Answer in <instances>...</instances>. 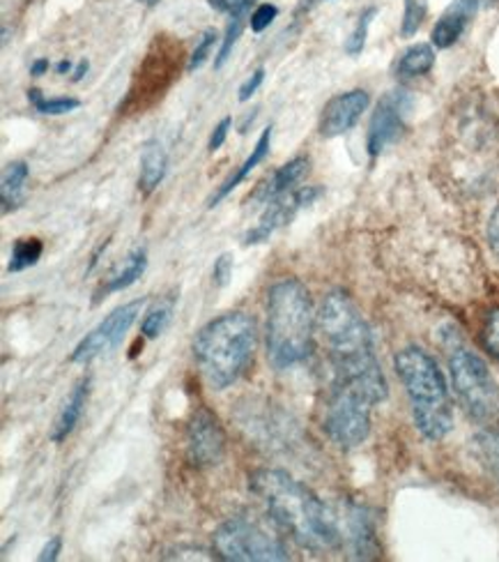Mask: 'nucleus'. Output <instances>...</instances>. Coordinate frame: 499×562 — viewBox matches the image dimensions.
<instances>
[{
	"mask_svg": "<svg viewBox=\"0 0 499 562\" xmlns=\"http://www.w3.org/2000/svg\"><path fill=\"white\" fill-rule=\"evenodd\" d=\"M42 254H44V245H42L39 238H19L12 247V254H10L8 272L16 274V272H23V270L37 266V261L42 259Z\"/></svg>",
	"mask_w": 499,
	"mask_h": 562,
	"instance_id": "nucleus-23",
	"label": "nucleus"
},
{
	"mask_svg": "<svg viewBox=\"0 0 499 562\" xmlns=\"http://www.w3.org/2000/svg\"><path fill=\"white\" fill-rule=\"evenodd\" d=\"M136 3H143V5H148V8H155L159 0H136Z\"/></svg>",
	"mask_w": 499,
	"mask_h": 562,
	"instance_id": "nucleus-42",
	"label": "nucleus"
},
{
	"mask_svg": "<svg viewBox=\"0 0 499 562\" xmlns=\"http://www.w3.org/2000/svg\"><path fill=\"white\" fill-rule=\"evenodd\" d=\"M270 144H272V127H268V130H263V134H260V138H258V144H256V148L251 150V155L245 159V164L240 169H237L222 187L217 190V194H212V199H209V207H214V205H219L233 190L235 187H240L249 176H251V171L258 167L260 161H265V157L270 155Z\"/></svg>",
	"mask_w": 499,
	"mask_h": 562,
	"instance_id": "nucleus-20",
	"label": "nucleus"
},
{
	"mask_svg": "<svg viewBox=\"0 0 499 562\" xmlns=\"http://www.w3.org/2000/svg\"><path fill=\"white\" fill-rule=\"evenodd\" d=\"M171 316H173V302H159L157 307H152L146 318H143V325H140V333L146 339H157L166 327H169L171 323Z\"/></svg>",
	"mask_w": 499,
	"mask_h": 562,
	"instance_id": "nucleus-25",
	"label": "nucleus"
},
{
	"mask_svg": "<svg viewBox=\"0 0 499 562\" xmlns=\"http://www.w3.org/2000/svg\"><path fill=\"white\" fill-rule=\"evenodd\" d=\"M477 10H479L477 0H454V3L446 8V12L435 23V29L431 33L433 46H438V49H449V46H454L463 37L465 29L469 26V21L474 14H477Z\"/></svg>",
	"mask_w": 499,
	"mask_h": 562,
	"instance_id": "nucleus-16",
	"label": "nucleus"
},
{
	"mask_svg": "<svg viewBox=\"0 0 499 562\" xmlns=\"http://www.w3.org/2000/svg\"><path fill=\"white\" fill-rule=\"evenodd\" d=\"M214 551L228 562H283L291 560L279 535L249 519H228L212 535Z\"/></svg>",
	"mask_w": 499,
	"mask_h": 562,
	"instance_id": "nucleus-7",
	"label": "nucleus"
},
{
	"mask_svg": "<svg viewBox=\"0 0 499 562\" xmlns=\"http://www.w3.org/2000/svg\"><path fill=\"white\" fill-rule=\"evenodd\" d=\"M320 194H322L320 187H299V190H291V192L272 199L265 205L263 217H260V222L245 236V245L249 247V245L268 243L279 228L291 224L299 210L306 207L308 203H314Z\"/></svg>",
	"mask_w": 499,
	"mask_h": 562,
	"instance_id": "nucleus-12",
	"label": "nucleus"
},
{
	"mask_svg": "<svg viewBox=\"0 0 499 562\" xmlns=\"http://www.w3.org/2000/svg\"><path fill=\"white\" fill-rule=\"evenodd\" d=\"M428 14V0H406V12H402L400 23V35L402 37H415L419 29L423 26Z\"/></svg>",
	"mask_w": 499,
	"mask_h": 562,
	"instance_id": "nucleus-27",
	"label": "nucleus"
},
{
	"mask_svg": "<svg viewBox=\"0 0 499 562\" xmlns=\"http://www.w3.org/2000/svg\"><path fill=\"white\" fill-rule=\"evenodd\" d=\"M368 102L371 98L366 90H348L337 98H331L320 115V134L325 138H334L350 132L360 123L364 111L368 109Z\"/></svg>",
	"mask_w": 499,
	"mask_h": 562,
	"instance_id": "nucleus-13",
	"label": "nucleus"
},
{
	"mask_svg": "<svg viewBox=\"0 0 499 562\" xmlns=\"http://www.w3.org/2000/svg\"><path fill=\"white\" fill-rule=\"evenodd\" d=\"M166 171H169V155H166L159 140H148L140 153V173H138V190L143 194H152L161 184Z\"/></svg>",
	"mask_w": 499,
	"mask_h": 562,
	"instance_id": "nucleus-18",
	"label": "nucleus"
},
{
	"mask_svg": "<svg viewBox=\"0 0 499 562\" xmlns=\"http://www.w3.org/2000/svg\"><path fill=\"white\" fill-rule=\"evenodd\" d=\"M408 109H410V95L406 90H392L377 102L371 115L368 138H366V148L371 157L385 153V148H389L400 136L402 127H406Z\"/></svg>",
	"mask_w": 499,
	"mask_h": 562,
	"instance_id": "nucleus-11",
	"label": "nucleus"
},
{
	"mask_svg": "<svg viewBox=\"0 0 499 562\" xmlns=\"http://www.w3.org/2000/svg\"><path fill=\"white\" fill-rule=\"evenodd\" d=\"M29 100L44 115H63V113H69V111L81 106V102L77 98H49L46 100L42 95V90H37V88L29 90Z\"/></svg>",
	"mask_w": 499,
	"mask_h": 562,
	"instance_id": "nucleus-26",
	"label": "nucleus"
},
{
	"mask_svg": "<svg viewBox=\"0 0 499 562\" xmlns=\"http://www.w3.org/2000/svg\"><path fill=\"white\" fill-rule=\"evenodd\" d=\"M245 19H247V16H230V23H228V29H226V37H224V42H222L219 56H217V60H214V67H217V69H222V67L228 63V58H230V54H233V49H235L237 40H240V35H242Z\"/></svg>",
	"mask_w": 499,
	"mask_h": 562,
	"instance_id": "nucleus-29",
	"label": "nucleus"
},
{
	"mask_svg": "<svg viewBox=\"0 0 499 562\" xmlns=\"http://www.w3.org/2000/svg\"><path fill=\"white\" fill-rule=\"evenodd\" d=\"M49 72V58H37L33 65H31V75L33 77H42Z\"/></svg>",
	"mask_w": 499,
	"mask_h": 562,
	"instance_id": "nucleus-39",
	"label": "nucleus"
},
{
	"mask_svg": "<svg viewBox=\"0 0 499 562\" xmlns=\"http://www.w3.org/2000/svg\"><path fill=\"white\" fill-rule=\"evenodd\" d=\"M88 394H90V379H83L77 383V387L71 390V394L67 396L65 406L60 408L58 417H56V425H54V434H52V440L54 442H63L67 440V436L77 429L79 419L86 411V404H88Z\"/></svg>",
	"mask_w": 499,
	"mask_h": 562,
	"instance_id": "nucleus-19",
	"label": "nucleus"
},
{
	"mask_svg": "<svg viewBox=\"0 0 499 562\" xmlns=\"http://www.w3.org/2000/svg\"><path fill=\"white\" fill-rule=\"evenodd\" d=\"M488 243L492 251L499 256V205L495 207V213L490 215V222H488Z\"/></svg>",
	"mask_w": 499,
	"mask_h": 562,
	"instance_id": "nucleus-38",
	"label": "nucleus"
},
{
	"mask_svg": "<svg viewBox=\"0 0 499 562\" xmlns=\"http://www.w3.org/2000/svg\"><path fill=\"white\" fill-rule=\"evenodd\" d=\"M148 268V251L146 249H134L127 254V259L117 266L109 277H106V284H102V289L98 291V300L111 295V293H121L125 289H129L132 284L143 277Z\"/></svg>",
	"mask_w": 499,
	"mask_h": 562,
	"instance_id": "nucleus-17",
	"label": "nucleus"
},
{
	"mask_svg": "<svg viewBox=\"0 0 499 562\" xmlns=\"http://www.w3.org/2000/svg\"><path fill=\"white\" fill-rule=\"evenodd\" d=\"M56 72H58V75H69V72H71V63H69V60H60V63L56 65Z\"/></svg>",
	"mask_w": 499,
	"mask_h": 562,
	"instance_id": "nucleus-41",
	"label": "nucleus"
},
{
	"mask_svg": "<svg viewBox=\"0 0 499 562\" xmlns=\"http://www.w3.org/2000/svg\"><path fill=\"white\" fill-rule=\"evenodd\" d=\"M479 5H492V3H499V0H477Z\"/></svg>",
	"mask_w": 499,
	"mask_h": 562,
	"instance_id": "nucleus-43",
	"label": "nucleus"
},
{
	"mask_svg": "<svg viewBox=\"0 0 499 562\" xmlns=\"http://www.w3.org/2000/svg\"><path fill=\"white\" fill-rule=\"evenodd\" d=\"M481 339L488 353L499 362V307L486 316L481 327Z\"/></svg>",
	"mask_w": 499,
	"mask_h": 562,
	"instance_id": "nucleus-31",
	"label": "nucleus"
},
{
	"mask_svg": "<svg viewBox=\"0 0 499 562\" xmlns=\"http://www.w3.org/2000/svg\"><path fill=\"white\" fill-rule=\"evenodd\" d=\"M31 169L26 161H12L3 171V180H0V201H3V213H14L16 207L26 201V182H29Z\"/></svg>",
	"mask_w": 499,
	"mask_h": 562,
	"instance_id": "nucleus-21",
	"label": "nucleus"
},
{
	"mask_svg": "<svg viewBox=\"0 0 499 562\" xmlns=\"http://www.w3.org/2000/svg\"><path fill=\"white\" fill-rule=\"evenodd\" d=\"M233 121L230 119H224L217 127H214L212 136H209V144H207V150L209 153H217L224 144H226V136H228V130H230Z\"/></svg>",
	"mask_w": 499,
	"mask_h": 562,
	"instance_id": "nucleus-36",
	"label": "nucleus"
},
{
	"mask_svg": "<svg viewBox=\"0 0 499 562\" xmlns=\"http://www.w3.org/2000/svg\"><path fill=\"white\" fill-rule=\"evenodd\" d=\"M226 457V431L219 417L199 408L186 425V459L194 468H217Z\"/></svg>",
	"mask_w": 499,
	"mask_h": 562,
	"instance_id": "nucleus-10",
	"label": "nucleus"
},
{
	"mask_svg": "<svg viewBox=\"0 0 499 562\" xmlns=\"http://www.w3.org/2000/svg\"><path fill=\"white\" fill-rule=\"evenodd\" d=\"M373 406L375 404L368 402L364 394L337 383L331 385L322 419V429L327 431L329 440L343 450L360 448L371 431Z\"/></svg>",
	"mask_w": 499,
	"mask_h": 562,
	"instance_id": "nucleus-8",
	"label": "nucleus"
},
{
	"mask_svg": "<svg viewBox=\"0 0 499 562\" xmlns=\"http://www.w3.org/2000/svg\"><path fill=\"white\" fill-rule=\"evenodd\" d=\"M318 314L299 279H281L268 291V360L274 369L302 364L314 350Z\"/></svg>",
	"mask_w": 499,
	"mask_h": 562,
	"instance_id": "nucleus-3",
	"label": "nucleus"
},
{
	"mask_svg": "<svg viewBox=\"0 0 499 562\" xmlns=\"http://www.w3.org/2000/svg\"><path fill=\"white\" fill-rule=\"evenodd\" d=\"M318 330L329 350L334 383L364 394L375 406L383 404L389 387L375 358L373 333L348 293L331 291L325 295L318 312Z\"/></svg>",
	"mask_w": 499,
	"mask_h": 562,
	"instance_id": "nucleus-1",
	"label": "nucleus"
},
{
	"mask_svg": "<svg viewBox=\"0 0 499 562\" xmlns=\"http://www.w3.org/2000/svg\"><path fill=\"white\" fill-rule=\"evenodd\" d=\"M375 14H377V10H375V8H368L366 12L360 14V19H356V26H354V31L350 33V37H348V42H345L348 56H360V54L364 52L366 37H368V29H371V23H373V16H375Z\"/></svg>",
	"mask_w": 499,
	"mask_h": 562,
	"instance_id": "nucleus-28",
	"label": "nucleus"
},
{
	"mask_svg": "<svg viewBox=\"0 0 499 562\" xmlns=\"http://www.w3.org/2000/svg\"><path fill=\"white\" fill-rule=\"evenodd\" d=\"M60 551H63V537H52V540L44 544V549L37 555V560L39 562H54V560H58Z\"/></svg>",
	"mask_w": 499,
	"mask_h": 562,
	"instance_id": "nucleus-37",
	"label": "nucleus"
},
{
	"mask_svg": "<svg viewBox=\"0 0 499 562\" xmlns=\"http://www.w3.org/2000/svg\"><path fill=\"white\" fill-rule=\"evenodd\" d=\"M230 277H233V256L230 254H222L219 259H217V263H214V270H212L214 286H217V289L228 286Z\"/></svg>",
	"mask_w": 499,
	"mask_h": 562,
	"instance_id": "nucleus-34",
	"label": "nucleus"
},
{
	"mask_svg": "<svg viewBox=\"0 0 499 562\" xmlns=\"http://www.w3.org/2000/svg\"><path fill=\"white\" fill-rule=\"evenodd\" d=\"M207 3L228 16H247L249 10L256 5V0H207Z\"/></svg>",
	"mask_w": 499,
	"mask_h": 562,
	"instance_id": "nucleus-32",
	"label": "nucleus"
},
{
	"mask_svg": "<svg viewBox=\"0 0 499 562\" xmlns=\"http://www.w3.org/2000/svg\"><path fill=\"white\" fill-rule=\"evenodd\" d=\"M394 367L408 392L415 427L426 440H442L454 429V404L438 362L419 346L396 353Z\"/></svg>",
	"mask_w": 499,
	"mask_h": 562,
	"instance_id": "nucleus-5",
	"label": "nucleus"
},
{
	"mask_svg": "<svg viewBox=\"0 0 499 562\" xmlns=\"http://www.w3.org/2000/svg\"><path fill=\"white\" fill-rule=\"evenodd\" d=\"M263 81H265V67H258L256 72L240 86V95H237L240 98V102H249L258 92V88L263 86Z\"/></svg>",
	"mask_w": 499,
	"mask_h": 562,
	"instance_id": "nucleus-35",
	"label": "nucleus"
},
{
	"mask_svg": "<svg viewBox=\"0 0 499 562\" xmlns=\"http://www.w3.org/2000/svg\"><path fill=\"white\" fill-rule=\"evenodd\" d=\"M311 161L308 157H295L285 161L281 169H276L268 180L256 187V192L249 196V205H268L272 199L295 190V184L308 173Z\"/></svg>",
	"mask_w": 499,
	"mask_h": 562,
	"instance_id": "nucleus-15",
	"label": "nucleus"
},
{
	"mask_svg": "<svg viewBox=\"0 0 499 562\" xmlns=\"http://www.w3.org/2000/svg\"><path fill=\"white\" fill-rule=\"evenodd\" d=\"M143 304H146V297L134 300L123 304V307L113 310L98 327H94L92 333H88L79 346L75 348V353H71V362L77 364H88L94 358H100L109 350H113L117 344L125 339V335L129 333V327L136 323Z\"/></svg>",
	"mask_w": 499,
	"mask_h": 562,
	"instance_id": "nucleus-9",
	"label": "nucleus"
},
{
	"mask_svg": "<svg viewBox=\"0 0 499 562\" xmlns=\"http://www.w3.org/2000/svg\"><path fill=\"white\" fill-rule=\"evenodd\" d=\"M451 387L463 411L479 425L499 422V385L484 358L451 333L444 339Z\"/></svg>",
	"mask_w": 499,
	"mask_h": 562,
	"instance_id": "nucleus-6",
	"label": "nucleus"
},
{
	"mask_svg": "<svg viewBox=\"0 0 499 562\" xmlns=\"http://www.w3.org/2000/svg\"><path fill=\"white\" fill-rule=\"evenodd\" d=\"M474 450H477L486 471L499 486V431L486 429L474 436Z\"/></svg>",
	"mask_w": 499,
	"mask_h": 562,
	"instance_id": "nucleus-24",
	"label": "nucleus"
},
{
	"mask_svg": "<svg viewBox=\"0 0 499 562\" xmlns=\"http://www.w3.org/2000/svg\"><path fill=\"white\" fill-rule=\"evenodd\" d=\"M86 72H88V60H81L75 69V77H71V81H81L86 77Z\"/></svg>",
	"mask_w": 499,
	"mask_h": 562,
	"instance_id": "nucleus-40",
	"label": "nucleus"
},
{
	"mask_svg": "<svg viewBox=\"0 0 499 562\" xmlns=\"http://www.w3.org/2000/svg\"><path fill=\"white\" fill-rule=\"evenodd\" d=\"M279 16V8L272 3H263L258 5L251 14V31L253 33H263L265 29L272 26V21Z\"/></svg>",
	"mask_w": 499,
	"mask_h": 562,
	"instance_id": "nucleus-33",
	"label": "nucleus"
},
{
	"mask_svg": "<svg viewBox=\"0 0 499 562\" xmlns=\"http://www.w3.org/2000/svg\"><path fill=\"white\" fill-rule=\"evenodd\" d=\"M435 65V52L431 44H415L410 49L400 56L398 65H396V72L406 79L412 77H423L433 69Z\"/></svg>",
	"mask_w": 499,
	"mask_h": 562,
	"instance_id": "nucleus-22",
	"label": "nucleus"
},
{
	"mask_svg": "<svg viewBox=\"0 0 499 562\" xmlns=\"http://www.w3.org/2000/svg\"><path fill=\"white\" fill-rule=\"evenodd\" d=\"M345 542L352 558L368 560L377 555V540H375V524L366 507L362 505H348L345 509Z\"/></svg>",
	"mask_w": 499,
	"mask_h": 562,
	"instance_id": "nucleus-14",
	"label": "nucleus"
},
{
	"mask_svg": "<svg viewBox=\"0 0 499 562\" xmlns=\"http://www.w3.org/2000/svg\"><path fill=\"white\" fill-rule=\"evenodd\" d=\"M217 37H219V35H217V31H214V29H207V31L201 35L194 54L189 56V63H186V72H189V75L196 72L199 67L205 65V60H207V56L212 54V46H214V42H217Z\"/></svg>",
	"mask_w": 499,
	"mask_h": 562,
	"instance_id": "nucleus-30",
	"label": "nucleus"
},
{
	"mask_svg": "<svg viewBox=\"0 0 499 562\" xmlns=\"http://www.w3.org/2000/svg\"><path fill=\"white\" fill-rule=\"evenodd\" d=\"M256 344V321L245 312H228L201 327L192 350L209 387L226 390L240 381L251 364Z\"/></svg>",
	"mask_w": 499,
	"mask_h": 562,
	"instance_id": "nucleus-4",
	"label": "nucleus"
},
{
	"mask_svg": "<svg viewBox=\"0 0 499 562\" xmlns=\"http://www.w3.org/2000/svg\"><path fill=\"white\" fill-rule=\"evenodd\" d=\"M249 486L263 501L274 524L308 551H329L341 544V524L311 488L276 468L251 473Z\"/></svg>",
	"mask_w": 499,
	"mask_h": 562,
	"instance_id": "nucleus-2",
	"label": "nucleus"
}]
</instances>
